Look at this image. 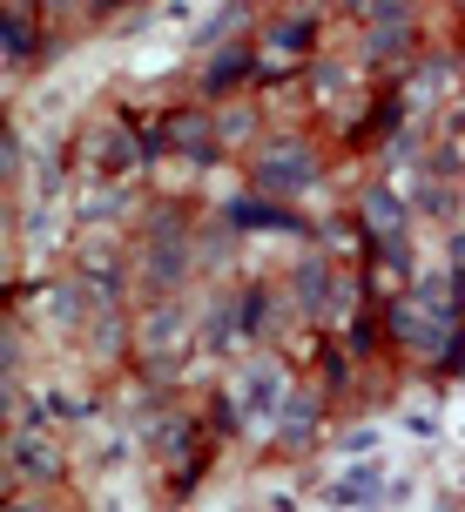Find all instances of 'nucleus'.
<instances>
[{
    "mask_svg": "<svg viewBox=\"0 0 465 512\" xmlns=\"http://www.w3.org/2000/svg\"><path fill=\"white\" fill-rule=\"evenodd\" d=\"M257 182L263 189H304V182H317V162H310L304 142H277V149H263L257 155Z\"/></svg>",
    "mask_w": 465,
    "mask_h": 512,
    "instance_id": "nucleus-1",
    "label": "nucleus"
},
{
    "mask_svg": "<svg viewBox=\"0 0 465 512\" xmlns=\"http://www.w3.org/2000/svg\"><path fill=\"white\" fill-rule=\"evenodd\" d=\"M277 398H284V378H277V371H250V384L236 391V405H243V411H257V405H277Z\"/></svg>",
    "mask_w": 465,
    "mask_h": 512,
    "instance_id": "nucleus-2",
    "label": "nucleus"
},
{
    "mask_svg": "<svg viewBox=\"0 0 465 512\" xmlns=\"http://www.w3.org/2000/svg\"><path fill=\"white\" fill-rule=\"evenodd\" d=\"M297 297H304V304H324V263H304V277H297Z\"/></svg>",
    "mask_w": 465,
    "mask_h": 512,
    "instance_id": "nucleus-3",
    "label": "nucleus"
},
{
    "mask_svg": "<svg viewBox=\"0 0 465 512\" xmlns=\"http://www.w3.org/2000/svg\"><path fill=\"white\" fill-rule=\"evenodd\" d=\"M7 512H34V499H14V506H7Z\"/></svg>",
    "mask_w": 465,
    "mask_h": 512,
    "instance_id": "nucleus-4",
    "label": "nucleus"
}]
</instances>
